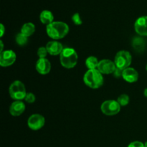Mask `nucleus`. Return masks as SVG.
I'll list each match as a JSON object with an SVG mask.
<instances>
[{
  "instance_id": "5701e85b",
  "label": "nucleus",
  "mask_w": 147,
  "mask_h": 147,
  "mask_svg": "<svg viewBox=\"0 0 147 147\" xmlns=\"http://www.w3.org/2000/svg\"><path fill=\"white\" fill-rule=\"evenodd\" d=\"M72 21L74 23V24L76 25H81L83 21H82V19L80 17V15L79 13H75L73 14V15L72 16Z\"/></svg>"
},
{
  "instance_id": "f3484780",
  "label": "nucleus",
  "mask_w": 147,
  "mask_h": 147,
  "mask_svg": "<svg viewBox=\"0 0 147 147\" xmlns=\"http://www.w3.org/2000/svg\"><path fill=\"white\" fill-rule=\"evenodd\" d=\"M100 60L95 56H89L86 60V66L87 67L88 70H92V69H97L98 65Z\"/></svg>"
},
{
  "instance_id": "412c9836",
  "label": "nucleus",
  "mask_w": 147,
  "mask_h": 147,
  "mask_svg": "<svg viewBox=\"0 0 147 147\" xmlns=\"http://www.w3.org/2000/svg\"><path fill=\"white\" fill-rule=\"evenodd\" d=\"M37 54L39 58H47L46 57L48 55V52L46 47H40L37 50Z\"/></svg>"
},
{
  "instance_id": "7ed1b4c3",
  "label": "nucleus",
  "mask_w": 147,
  "mask_h": 147,
  "mask_svg": "<svg viewBox=\"0 0 147 147\" xmlns=\"http://www.w3.org/2000/svg\"><path fill=\"white\" fill-rule=\"evenodd\" d=\"M78 60V55L74 48L64 47L60 55V62L61 65L66 69H72L76 66Z\"/></svg>"
},
{
  "instance_id": "f03ea898",
  "label": "nucleus",
  "mask_w": 147,
  "mask_h": 147,
  "mask_svg": "<svg viewBox=\"0 0 147 147\" xmlns=\"http://www.w3.org/2000/svg\"><path fill=\"white\" fill-rule=\"evenodd\" d=\"M85 85L92 89L100 88L104 83L103 76L98 69L88 70L83 76Z\"/></svg>"
},
{
  "instance_id": "9b49d317",
  "label": "nucleus",
  "mask_w": 147,
  "mask_h": 147,
  "mask_svg": "<svg viewBox=\"0 0 147 147\" xmlns=\"http://www.w3.org/2000/svg\"><path fill=\"white\" fill-rule=\"evenodd\" d=\"M135 32L142 37L147 36V16H142L134 23Z\"/></svg>"
},
{
  "instance_id": "39448f33",
  "label": "nucleus",
  "mask_w": 147,
  "mask_h": 147,
  "mask_svg": "<svg viewBox=\"0 0 147 147\" xmlns=\"http://www.w3.org/2000/svg\"><path fill=\"white\" fill-rule=\"evenodd\" d=\"M132 62V56L127 50H120L115 55L114 63L116 67L123 70L130 67Z\"/></svg>"
},
{
  "instance_id": "0eeeda50",
  "label": "nucleus",
  "mask_w": 147,
  "mask_h": 147,
  "mask_svg": "<svg viewBox=\"0 0 147 147\" xmlns=\"http://www.w3.org/2000/svg\"><path fill=\"white\" fill-rule=\"evenodd\" d=\"M27 123L31 130L38 131L45 124V119L40 113H33L28 118Z\"/></svg>"
},
{
  "instance_id": "a211bd4d",
  "label": "nucleus",
  "mask_w": 147,
  "mask_h": 147,
  "mask_svg": "<svg viewBox=\"0 0 147 147\" xmlns=\"http://www.w3.org/2000/svg\"><path fill=\"white\" fill-rule=\"evenodd\" d=\"M27 38H28V37L24 36V34H22L21 32H19L17 33L15 36V42L18 45L24 46L27 43V42H28Z\"/></svg>"
},
{
  "instance_id": "f257e3e1",
  "label": "nucleus",
  "mask_w": 147,
  "mask_h": 147,
  "mask_svg": "<svg viewBox=\"0 0 147 147\" xmlns=\"http://www.w3.org/2000/svg\"><path fill=\"white\" fill-rule=\"evenodd\" d=\"M69 30L70 28L68 24L61 21H54L51 24L46 26V32L53 40L64 38L67 35Z\"/></svg>"
},
{
  "instance_id": "9d476101",
  "label": "nucleus",
  "mask_w": 147,
  "mask_h": 147,
  "mask_svg": "<svg viewBox=\"0 0 147 147\" xmlns=\"http://www.w3.org/2000/svg\"><path fill=\"white\" fill-rule=\"evenodd\" d=\"M35 68L39 74L45 76L48 74L51 70V63L47 58H39L36 62Z\"/></svg>"
},
{
  "instance_id": "c85d7f7f",
  "label": "nucleus",
  "mask_w": 147,
  "mask_h": 147,
  "mask_svg": "<svg viewBox=\"0 0 147 147\" xmlns=\"http://www.w3.org/2000/svg\"><path fill=\"white\" fill-rule=\"evenodd\" d=\"M144 146H145V147H147V142H145V143H144Z\"/></svg>"
},
{
  "instance_id": "b1692460",
  "label": "nucleus",
  "mask_w": 147,
  "mask_h": 147,
  "mask_svg": "<svg viewBox=\"0 0 147 147\" xmlns=\"http://www.w3.org/2000/svg\"><path fill=\"white\" fill-rule=\"evenodd\" d=\"M128 147H145L144 144L140 141H134V142H131L129 144Z\"/></svg>"
},
{
  "instance_id": "cd10ccee",
  "label": "nucleus",
  "mask_w": 147,
  "mask_h": 147,
  "mask_svg": "<svg viewBox=\"0 0 147 147\" xmlns=\"http://www.w3.org/2000/svg\"><path fill=\"white\" fill-rule=\"evenodd\" d=\"M144 95L145 97L147 98V88H145L144 90Z\"/></svg>"
},
{
  "instance_id": "c756f323",
  "label": "nucleus",
  "mask_w": 147,
  "mask_h": 147,
  "mask_svg": "<svg viewBox=\"0 0 147 147\" xmlns=\"http://www.w3.org/2000/svg\"><path fill=\"white\" fill-rule=\"evenodd\" d=\"M146 70L147 71V64H146Z\"/></svg>"
},
{
  "instance_id": "aec40b11",
  "label": "nucleus",
  "mask_w": 147,
  "mask_h": 147,
  "mask_svg": "<svg viewBox=\"0 0 147 147\" xmlns=\"http://www.w3.org/2000/svg\"><path fill=\"white\" fill-rule=\"evenodd\" d=\"M144 45V41L142 38L136 37L133 40V46L136 50H140Z\"/></svg>"
},
{
  "instance_id": "dca6fc26",
  "label": "nucleus",
  "mask_w": 147,
  "mask_h": 147,
  "mask_svg": "<svg viewBox=\"0 0 147 147\" xmlns=\"http://www.w3.org/2000/svg\"><path fill=\"white\" fill-rule=\"evenodd\" d=\"M35 32V25L32 22H26L22 26L20 32L27 37L32 35Z\"/></svg>"
},
{
  "instance_id": "20e7f679",
  "label": "nucleus",
  "mask_w": 147,
  "mask_h": 147,
  "mask_svg": "<svg viewBox=\"0 0 147 147\" xmlns=\"http://www.w3.org/2000/svg\"><path fill=\"white\" fill-rule=\"evenodd\" d=\"M9 93L11 98L14 100H24L27 92L24 83L17 80L13 81L9 86Z\"/></svg>"
},
{
  "instance_id": "f8f14e48",
  "label": "nucleus",
  "mask_w": 147,
  "mask_h": 147,
  "mask_svg": "<svg viewBox=\"0 0 147 147\" xmlns=\"http://www.w3.org/2000/svg\"><path fill=\"white\" fill-rule=\"evenodd\" d=\"M45 47L48 52V54L53 56L60 55L64 49L63 44L57 40L49 41Z\"/></svg>"
},
{
  "instance_id": "6e6552de",
  "label": "nucleus",
  "mask_w": 147,
  "mask_h": 147,
  "mask_svg": "<svg viewBox=\"0 0 147 147\" xmlns=\"http://www.w3.org/2000/svg\"><path fill=\"white\" fill-rule=\"evenodd\" d=\"M17 60V55L12 50H5L0 53V65L7 67L12 65Z\"/></svg>"
},
{
  "instance_id": "4468645a",
  "label": "nucleus",
  "mask_w": 147,
  "mask_h": 147,
  "mask_svg": "<svg viewBox=\"0 0 147 147\" xmlns=\"http://www.w3.org/2000/svg\"><path fill=\"white\" fill-rule=\"evenodd\" d=\"M122 78L127 83H136L139 80V73L135 68L129 67L123 70Z\"/></svg>"
},
{
  "instance_id": "4be33fe9",
  "label": "nucleus",
  "mask_w": 147,
  "mask_h": 147,
  "mask_svg": "<svg viewBox=\"0 0 147 147\" xmlns=\"http://www.w3.org/2000/svg\"><path fill=\"white\" fill-rule=\"evenodd\" d=\"M36 100V96L34 93H31V92H29L27 93L25 98H24V101H26L27 103L32 104V103H34Z\"/></svg>"
},
{
  "instance_id": "2eb2a0df",
  "label": "nucleus",
  "mask_w": 147,
  "mask_h": 147,
  "mask_svg": "<svg viewBox=\"0 0 147 147\" xmlns=\"http://www.w3.org/2000/svg\"><path fill=\"white\" fill-rule=\"evenodd\" d=\"M40 20L43 24L47 26L54 22V15L50 10H43L40 14Z\"/></svg>"
},
{
  "instance_id": "6ab92c4d",
  "label": "nucleus",
  "mask_w": 147,
  "mask_h": 147,
  "mask_svg": "<svg viewBox=\"0 0 147 147\" xmlns=\"http://www.w3.org/2000/svg\"><path fill=\"white\" fill-rule=\"evenodd\" d=\"M118 103H119L121 106H127L130 101V98L129 95L127 94H121L118 97L117 100Z\"/></svg>"
},
{
  "instance_id": "a878e982",
  "label": "nucleus",
  "mask_w": 147,
  "mask_h": 147,
  "mask_svg": "<svg viewBox=\"0 0 147 147\" xmlns=\"http://www.w3.org/2000/svg\"><path fill=\"white\" fill-rule=\"evenodd\" d=\"M0 30H1V32H0V37H2L4 36V32H5V27H4V24H0Z\"/></svg>"
},
{
  "instance_id": "423d86ee",
  "label": "nucleus",
  "mask_w": 147,
  "mask_h": 147,
  "mask_svg": "<svg viewBox=\"0 0 147 147\" xmlns=\"http://www.w3.org/2000/svg\"><path fill=\"white\" fill-rule=\"evenodd\" d=\"M121 107L117 100H106L101 103L100 111L106 116H113L121 111Z\"/></svg>"
},
{
  "instance_id": "1a4fd4ad",
  "label": "nucleus",
  "mask_w": 147,
  "mask_h": 147,
  "mask_svg": "<svg viewBox=\"0 0 147 147\" xmlns=\"http://www.w3.org/2000/svg\"><path fill=\"white\" fill-rule=\"evenodd\" d=\"M116 68L114 61L109 60V59H103L99 61L97 69L103 75L113 74Z\"/></svg>"
},
{
  "instance_id": "bb28decb",
  "label": "nucleus",
  "mask_w": 147,
  "mask_h": 147,
  "mask_svg": "<svg viewBox=\"0 0 147 147\" xmlns=\"http://www.w3.org/2000/svg\"><path fill=\"white\" fill-rule=\"evenodd\" d=\"M0 44H1V52L4 51V50H3V48H4V44H3L2 40H1V41H0Z\"/></svg>"
},
{
  "instance_id": "ddd939ff",
  "label": "nucleus",
  "mask_w": 147,
  "mask_h": 147,
  "mask_svg": "<svg viewBox=\"0 0 147 147\" xmlns=\"http://www.w3.org/2000/svg\"><path fill=\"white\" fill-rule=\"evenodd\" d=\"M26 109L25 103L22 100H14L9 106V113L11 116L17 117L22 114Z\"/></svg>"
},
{
  "instance_id": "393cba45",
  "label": "nucleus",
  "mask_w": 147,
  "mask_h": 147,
  "mask_svg": "<svg viewBox=\"0 0 147 147\" xmlns=\"http://www.w3.org/2000/svg\"><path fill=\"white\" fill-rule=\"evenodd\" d=\"M122 73H123V70H120V69H119L116 67V70H115V71L113 72V75L115 78H121V77L122 78Z\"/></svg>"
}]
</instances>
